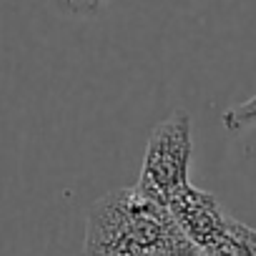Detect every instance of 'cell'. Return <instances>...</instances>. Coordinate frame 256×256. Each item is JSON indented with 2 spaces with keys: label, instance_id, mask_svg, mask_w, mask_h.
I'll return each mask as SVG.
<instances>
[{
  "label": "cell",
  "instance_id": "cell-1",
  "mask_svg": "<svg viewBox=\"0 0 256 256\" xmlns=\"http://www.w3.org/2000/svg\"><path fill=\"white\" fill-rule=\"evenodd\" d=\"M88 256H198L168 206L138 186L118 188L90 204L86 216Z\"/></svg>",
  "mask_w": 256,
  "mask_h": 256
},
{
  "label": "cell",
  "instance_id": "cell-2",
  "mask_svg": "<svg viewBox=\"0 0 256 256\" xmlns=\"http://www.w3.org/2000/svg\"><path fill=\"white\" fill-rule=\"evenodd\" d=\"M191 116L186 110H176L151 131L141 166V178L136 186L168 206V201L184 186L191 184Z\"/></svg>",
  "mask_w": 256,
  "mask_h": 256
},
{
  "label": "cell",
  "instance_id": "cell-3",
  "mask_svg": "<svg viewBox=\"0 0 256 256\" xmlns=\"http://www.w3.org/2000/svg\"><path fill=\"white\" fill-rule=\"evenodd\" d=\"M168 211L186 238L198 248V256H226L231 216L214 194L188 184L168 201Z\"/></svg>",
  "mask_w": 256,
  "mask_h": 256
},
{
  "label": "cell",
  "instance_id": "cell-4",
  "mask_svg": "<svg viewBox=\"0 0 256 256\" xmlns=\"http://www.w3.org/2000/svg\"><path fill=\"white\" fill-rule=\"evenodd\" d=\"M226 256H256V228H251L231 216Z\"/></svg>",
  "mask_w": 256,
  "mask_h": 256
},
{
  "label": "cell",
  "instance_id": "cell-5",
  "mask_svg": "<svg viewBox=\"0 0 256 256\" xmlns=\"http://www.w3.org/2000/svg\"><path fill=\"white\" fill-rule=\"evenodd\" d=\"M221 123H224L226 131H231V134H238V131H244V128L256 126V96L248 98L246 103L236 106V108H228L224 113Z\"/></svg>",
  "mask_w": 256,
  "mask_h": 256
},
{
  "label": "cell",
  "instance_id": "cell-6",
  "mask_svg": "<svg viewBox=\"0 0 256 256\" xmlns=\"http://www.w3.org/2000/svg\"><path fill=\"white\" fill-rule=\"evenodd\" d=\"M100 3H103V0H50V6L58 13H63V16H78V18L93 16L100 8Z\"/></svg>",
  "mask_w": 256,
  "mask_h": 256
}]
</instances>
